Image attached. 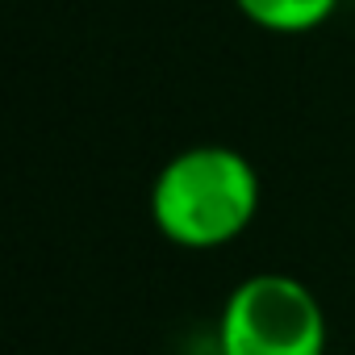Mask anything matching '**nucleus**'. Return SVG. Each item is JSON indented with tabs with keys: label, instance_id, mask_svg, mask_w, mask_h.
Returning a JSON list of instances; mask_svg holds the SVG:
<instances>
[{
	"label": "nucleus",
	"instance_id": "f03ea898",
	"mask_svg": "<svg viewBox=\"0 0 355 355\" xmlns=\"http://www.w3.org/2000/svg\"><path fill=\"white\" fill-rule=\"evenodd\" d=\"M330 326L318 293L288 272H255L218 313V355H326Z\"/></svg>",
	"mask_w": 355,
	"mask_h": 355
},
{
	"label": "nucleus",
	"instance_id": "7ed1b4c3",
	"mask_svg": "<svg viewBox=\"0 0 355 355\" xmlns=\"http://www.w3.org/2000/svg\"><path fill=\"white\" fill-rule=\"evenodd\" d=\"M343 0H234V9L255 26V30H268V34H309V30H322L334 13H338Z\"/></svg>",
	"mask_w": 355,
	"mask_h": 355
},
{
	"label": "nucleus",
	"instance_id": "f257e3e1",
	"mask_svg": "<svg viewBox=\"0 0 355 355\" xmlns=\"http://www.w3.org/2000/svg\"><path fill=\"white\" fill-rule=\"evenodd\" d=\"M263 205L255 163L222 142L171 155L150 180V226L180 251H222L251 230Z\"/></svg>",
	"mask_w": 355,
	"mask_h": 355
}]
</instances>
